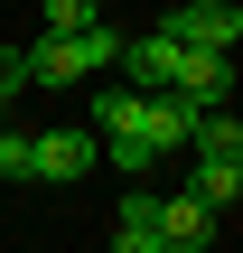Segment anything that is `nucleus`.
I'll return each mask as SVG.
<instances>
[{
	"instance_id": "nucleus-7",
	"label": "nucleus",
	"mask_w": 243,
	"mask_h": 253,
	"mask_svg": "<svg viewBox=\"0 0 243 253\" xmlns=\"http://www.w3.org/2000/svg\"><path fill=\"white\" fill-rule=\"evenodd\" d=\"M84 103H94V122H103V141H112V131H140V84H94Z\"/></svg>"
},
{
	"instance_id": "nucleus-5",
	"label": "nucleus",
	"mask_w": 243,
	"mask_h": 253,
	"mask_svg": "<svg viewBox=\"0 0 243 253\" xmlns=\"http://www.w3.org/2000/svg\"><path fill=\"white\" fill-rule=\"evenodd\" d=\"M94 169V131H37V178H84Z\"/></svg>"
},
{
	"instance_id": "nucleus-12",
	"label": "nucleus",
	"mask_w": 243,
	"mask_h": 253,
	"mask_svg": "<svg viewBox=\"0 0 243 253\" xmlns=\"http://www.w3.org/2000/svg\"><path fill=\"white\" fill-rule=\"evenodd\" d=\"M19 94H28V66H19V47H0V113H9Z\"/></svg>"
},
{
	"instance_id": "nucleus-8",
	"label": "nucleus",
	"mask_w": 243,
	"mask_h": 253,
	"mask_svg": "<svg viewBox=\"0 0 243 253\" xmlns=\"http://www.w3.org/2000/svg\"><path fill=\"white\" fill-rule=\"evenodd\" d=\"M187 197H206V207H234V197H243V160H206V150H197V178H187Z\"/></svg>"
},
{
	"instance_id": "nucleus-11",
	"label": "nucleus",
	"mask_w": 243,
	"mask_h": 253,
	"mask_svg": "<svg viewBox=\"0 0 243 253\" xmlns=\"http://www.w3.org/2000/svg\"><path fill=\"white\" fill-rule=\"evenodd\" d=\"M37 9H47V28H94L103 19V0H37Z\"/></svg>"
},
{
	"instance_id": "nucleus-3",
	"label": "nucleus",
	"mask_w": 243,
	"mask_h": 253,
	"mask_svg": "<svg viewBox=\"0 0 243 253\" xmlns=\"http://www.w3.org/2000/svg\"><path fill=\"white\" fill-rule=\"evenodd\" d=\"M140 94H169V75H178V38L169 28H140V38H122V56H112Z\"/></svg>"
},
{
	"instance_id": "nucleus-10",
	"label": "nucleus",
	"mask_w": 243,
	"mask_h": 253,
	"mask_svg": "<svg viewBox=\"0 0 243 253\" xmlns=\"http://www.w3.org/2000/svg\"><path fill=\"white\" fill-rule=\"evenodd\" d=\"M112 225H131V235H159V197H150V188H122Z\"/></svg>"
},
{
	"instance_id": "nucleus-9",
	"label": "nucleus",
	"mask_w": 243,
	"mask_h": 253,
	"mask_svg": "<svg viewBox=\"0 0 243 253\" xmlns=\"http://www.w3.org/2000/svg\"><path fill=\"white\" fill-rule=\"evenodd\" d=\"M0 178H37V131H9L0 122Z\"/></svg>"
},
{
	"instance_id": "nucleus-2",
	"label": "nucleus",
	"mask_w": 243,
	"mask_h": 253,
	"mask_svg": "<svg viewBox=\"0 0 243 253\" xmlns=\"http://www.w3.org/2000/svg\"><path fill=\"white\" fill-rule=\"evenodd\" d=\"M159 28H169L178 47H225V56H234V38H243V9H234V0H187V9H169Z\"/></svg>"
},
{
	"instance_id": "nucleus-1",
	"label": "nucleus",
	"mask_w": 243,
	"mask_h": 253,
	"mask_svg": "<svg viewBox=\"0 0 243 253\" xmlns=\"http://www.w3.org/2000/svg\"><path fill=\"white\" fill-rule=\"evenodd\" d=\"M169 94H187V103H234V56L225 47H178V75H169Z\"/></svg>"
},
{
	"instance_id": "nucleus-4",
	"label": "nucleus",
	"mask_w": 243,
	"mask_h": 253,
	"mask_svg": "<svg viewBox=\"0 0 243 253\" xmlns=\"http://www.w3.org/2000/svg\"><path fill=\"white\" fill-rule=\"evenodd\" d=\"M159 244H169V253H215V207L187 197V188L159 197Z\"/></svg>"
},
{
	"instance_id": "nucleus-6",
	"label": "nucleus",
	"mask_w": 243,
	"mask_h": 253,
	"mask_svg": "<svg viewBox=\"0 0 243 253\" xmlns=\"http://www.w3.org/2000/svg\"><path fill=\"white\" fill-rule=\"evenodd\" d=\"M187 150H206V160H243V122H234V103L197 113V122H187Z\"/></svg>"
},
{
	"instance_id": "nucleus-13",
	"label": "nucleus",
	"mask_w": 243,
	"mask_h": 253,
	"mask_svg": "<svg viewBox=\"0 0 243 253\" xmlns=\"http://www.w3.org/2000/svg\"><path fill=\"white\" fill-rule=\"evenodd\" d=\"M112 253H169L159 235H131V225H112Z\"/></svg>"
}]
</instances>
